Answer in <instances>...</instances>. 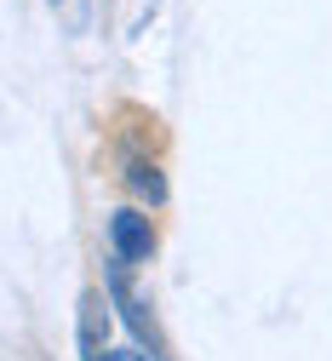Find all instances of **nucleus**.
Masks as SVG:
<instances>
[{
	"mask_svg": "<svg viewBox=\"0 0 332 361\" xmlns=\"http://www.w3.org/2000/svg\"><path fill=\"white\" fill-rule=\"evenodd\" d=\"M98 361H149V355H144V350H104Z\"/></svg>",
	"mask_w": 332,
	"mask_h": 361,
	"instance_id": "4",
	"label": "nucleus"
},
{
	"mask_svg": "<svg viewBox=\"0 0 332 361\" xmlns=\"http://www.w3.org/2000/svg\"><path fill=\"white\" fill-rule=\"evenodd\" d=\"M109 258H121L126 269L155 258V230H149V218L137 207H115L109 212Z\"/></svg>",
	"mask_w": 332,
	"mask_h": 361,
	"instance_id": "2",
	"label": "nucleus"
},
{
	"mask_svg": "<svg viewBox=\"0 0 332 361\" xmlns=\"http://www.w3.org/2000/svg\"><path fill=\"white\" fill-rule=\"evenodd\" d=\"M126 190H132L137 201L161 207V201H166V178H161V166H155V161H126Z\"/></svg>",
	"mask_w": 332,
	"mask_h": 361,
	"instance_id": "3",
	"label": "nucleus"
},
{
	"mask_svg": "<svg viewBox=\"0 0 332 361\" xmlns=\"http://www.w3.org/2000/svg\"><path fill=\"white\" fill-rule=\"evenodd\" d=\"M109 304L121 310V322L132 327V338H137V350H144L149 361H166V344H161V333H155V322H149V310H144V298L132 293V281H126V264L121 258H109Z\"/></svg>",
	"mask_w": 332,
	"mask_h": 361,
	"instance_id": "1",
	"label": "nucleus"
}]
</instances>
